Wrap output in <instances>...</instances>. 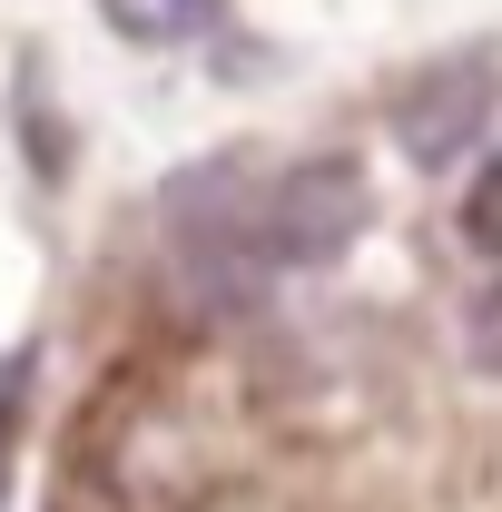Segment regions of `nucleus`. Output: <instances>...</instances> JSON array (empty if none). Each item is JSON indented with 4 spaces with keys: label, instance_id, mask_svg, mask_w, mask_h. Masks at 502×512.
<instances>
[{
    "label": "nucleus",
    "instance_id": "1",
    "mask_svg": "<svg viewBox=\"0 0 502 512\" xmlns=\"http://www.w3.org/2000/svg\"><path fill=\"white\" fill-rule=\"evenodd\" d=\"M355 227H365V168L355 158H296L247 217L266 266H335L355 247Z\"/></svg>",
    "mask_w": 502,
    "mask_h": 512
},
{
    "label": "nucleus",
    "instance_id": "2",
    "mask_svg": "<svg viewBox=\"0 0 502 512\" xmlns=\"http://www.w3.org/2000/svg\"><path fill=\"white\" fill-rule=\"evenodd\" d=\"M483 128H493V60H483V50L424 69V79L394 99V138H404L414 168H463V158L483 148Z\"/></svg>",
    "mask_w": 502,
    "mask_h": 512
},
{
    "label": "nucleus",
    "instance_id": "5",
    "mask_svg": "<svg viewBox=\"0 0 502 512\" xmlns=\"http://www.w3.org/2000/svg\"><path fill=\"white\" fill-rule=\"evenodd\" d=\"M20 394H30V355L0 365V473H10V424H20Z\"/></svg>",
    "mask_w": 502,
    "mask_h": 512
},
{
    "label": "nucleus",
    "instance_id": "3",
    "mask_svg": "<svg viewBox=\"0 0 502 512\" xmlns=\"http://www.w3.org/2000/svg\"><path fill=\"white\" fill-rule=\"evenodd\" d=\"M99 10H109V30H119V40H148V50L197 40V30L217 20V0H99Z\"/></svg>",
    "mask_w": 502,
    "mask_h": 512
},
{
    "label": "nucleus",
    "instance_id": "4",
    "mask_svg": "<svg viewBox=\"0 0 502 512\" xmlns=\"http://www.w3.org/2000/svg\"><path fill=\"white\" fill-rule=\"evenodd\" d=\"M493 207H502V178L483 168V178H473V197H463V247H473V256H493Z\"/></svg>",
    "mask_w": 502,
    "mask_h": 512
}]
</instances>
